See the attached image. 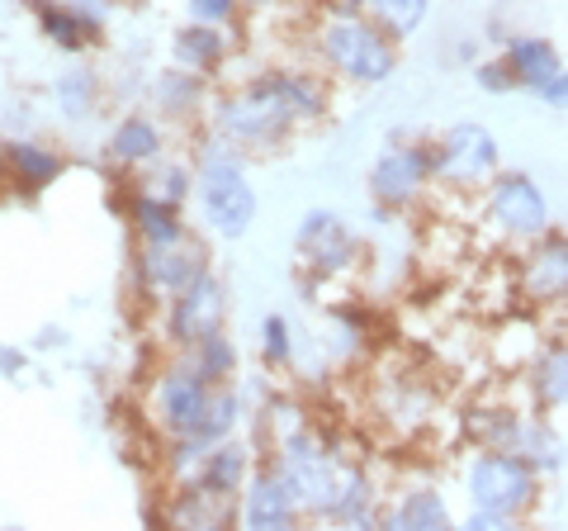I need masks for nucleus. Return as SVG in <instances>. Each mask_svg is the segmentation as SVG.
Listing matches in <instances>:
<instances>
[{"mask_svg":"<svg viewBox=\"0 0 568 531\" xmlns=\"http://www.w3.org/2000/svg\"><path fill=\"white\" fill-rule=\"evenodd\" d=\"M327 114V81L323 72H261L233 91L219 114H213V133L227 138L237 152H275L298 123H313Z\"/></svg>","mask_w":568,"mask_h":531,"instance_id":"f257e3e1","label":"nucleus"},{"mask_svg":"<svg viewBox=\"0 0 568 531\" xmlns=\"http://www.w3.org/2000/svg\"><path fill=\"white\" fill-rule=\"evenodd\" d=\"M313 52L332 77L351 86H379L398 72V43L369 20V14H323L313 33Z\"/></svg>","mask_w":568,"mask_h":531,"instance_id":"f03ea898","label":"nucleus"},{"mask_svg":"<svg viewBox=\"0 0 568 531\" xmlns=\"http://www.w3.org/2000/svg\"><path fill=\"white\" fill-rule=\"evenodd\" d=\"M465 493H469V508L478 512H493L503 522H526L545 493V474L517 451L478 447V455L465 470Z\"/></svg>","mask_w":568,"mask_h":531,"instance_id":"7ed1b4c3","label":"nucleus"},{"mask_svg":"<svg viewBox=\"0 0 568 531\" xmlns=\"http://www.w3.org/2000/svg\"><path fill=\"white\" fill-rule=\"evenodd\" d=\"M200 200H204V219L219 238H242L256 219V190L246 186L242 152L219 133H213L200 162Z\"/></svg>","mask_w":568,"mask_h":531,"instance_id":"20e7f679","label":"nucleus"},{"mask_svg":"<svg viewBox=\"0 0 568 531\" xmlns=\"http://www.w3.org/2000/svg\"><path fill=\"white\" fill-rule=\"evenodd\" d=\"M484 223L503 247H530L549 228V200L526 171H497L484 186Z\"/></svg>","mask_w":568,"mask_h":531,"instance_id":"39448f33","label":"nucleus"},{"mask_svg":"<svg viewBox=\"0 0 568 531\" xmlns=\"http://www.w3.org/2000/svg\"><path fill=\"white\" fill-rule=\"evenodd\" d=\"M497 171H503V152H497V138L484 123H455V129L436 138V186L440 190L474 194Z\"/></svg>","mask_w":568,"mask_h":531,"instance_id":"423d86ee","label":"nucleus"},{"mask_svg":"<svg viewBox=\"0 0 568 531\" xmlns=\"http://www.w3.org/2000/svg\"><path fill=\"white\" fill-rule=\"evenodd\" d=\"M511 285H517V304L526 313H555L568 304V233L549 228L545 238L521 247L517 266H511Z\"/></svg>","mask_w":568,"mask_h":531,"instance_id":"0eeeda50","label":"nucleus"},{"mask_svg":"<svg viewBox=\"0 0 568 531\" xmlns=\"http://www.w3.org/2000/svg\"><path fill=\"white\" fill-rule=\"evenodd\" d=\"M436 186V143H394L369 167V194L379 209H413Z\"/></svg>","mask_w":568,"mask_h":531,"instance_id":"6e6552de","label":"nucleus"},{"mask_svg":"<svg viewBox=\"0 0 568 531\" xmlns=\"http://www.w3.org/2000/svg\"><path fill=\"white\" fill-rule=\"evenodd\" d=\"M209 389H213V380L194 361H171L152 384V422L166 437H190L200 428Z\"/></svg>","mask_w":568,"mask_h":531,"instance_id":"1a4fd4ad","label":"nucleus"},{"mask_svg":"<svg viewBox=\"0 0 568 531\" xmlns=\"http://www.w3.org/2000/svg\"><path fill=\"white\" fill-rule=\"evenodd\" d=\"M204 247L200 238H181V242H166V247H142L138 257V285L148 299H162V304H171L175 294H181L194 275H204Z\"/></svg>","mask_w":568,"mask_h":531,"instance_id":"9d476101","label":"nucleus"},{"mask_svg":"<svg viewBox=\"0 0 568 531\" xmlns=\"http://www.w3.org/2000/svg\"><path fill=\"white\" fill-rule=\"evenodd\" d=\"M298 257H304L308 271L332 280V275L355 271V261H361V242H355V233L332 214V209H313V214L298 223Z\"/></svg>","mask_w":568,"mask_h":531,"instance_id":"9b49d317","label":"nucleus"},{"mask_svg":"<svg viewBox=\"0 0 568 531\" xmlns=\"http://www.w3.org/2000/svg\"><path fill=\"white\" fill-rule=\"evenodd\" d=\"M219 328H223V285L204 271L166 304V338L175 347H194L200 338H209V332H219Z\"/></svg>","mask_w":568,"mask_h":531,"instance_id":"f8f14e48","label":"nucleus"},{"mask_svg":"<svg viewBox=\"0 0 568 531\" xmlns=\"http://www.w3.org/2000/svg\"><path fill=\"white\" fill-rule=\"evenodd\" d=\"M298 518H304V508H298L294 480L280 465H261L242 493V522L252 531H284Z\"/></svg>","mask_w":568,"mask_h":531,"instance_id":"ddd939ff","label":"nucleus"},{"mask_svg":"<svg viewBox=\"0 0 568 531\" xmlns=\"http://www.w3.org/2000/svg\"><path fill=\"white\" fill-rule=\"evenodd\" d=\"M242 493H223L204 480H190L175 489V499L166 503V522L175 527H227L242 518Z\"/></svg>","mask_w":568,"mask_h":531,"instance_id":"4468645a","label":"nucleus"},{"mask_svg":"<svg viewBox=\"0 0 568 531\" xmlns=\"http://www.w3.org/2000/svg\"><path fill=\"white\" fill-rule=\"evenodd\" d=\"M503 62H507L511 81H517V91H530V96L564 72L559 48H555V39H545V33H517V39H507Z\"/></svg>","mask_w":568,"mask_h":531,"instance_id":"2eb2a0df","label":"nucleus"},{"mask_svg":"<svg viewBox=\"0 0 568 531\" xmlns=\"http://www.w3.org/2000/svg\"><path fill=\"white\" fill-rule=\"evenodd\" d=\"M384 527H398V531H446V527H455V518H450V503H446V493H440V489L413 484V489H403L398 499L384 508Z\"/></svg>","mask_w":568,"mask_h":531,"instance_id":"dca6fc26","label":"nucleus"},{"mask_svg":"<svg viewBox=\"0 0 568 531\" xmlns=\"http://www.w3.org/2000/svg\"><path fill=\"white\" fill-rule=\"evenodd\" d=\"M526 389L540 409H568V342H545L536 365L526 370Z\"/></svg>","mask_w":568,"mask_h":531,"instance_id":"f3484780","label":"nucleus"},{"mask_svg":"<svg viewBox=\"0 0 568 531\" xmlns=\"http://www.w3.org/2000/svg\"><path fill=\"white\" fill-rule=\"evenodd\" d=\"M133 228L142 247H166V242H181L185 238V223H181V204L162 200V194H133Z\"/></svg>","mask_w":568,"mask_h":531,"instance_id":"a211bd4d","label":"nucleus"},{"mask_svg":"<svg viewBox=\"0 0 568 531\" xmlns=\"http://www.w3.org/2000/svg\"><path fill=\"white\" fill-rule=\"evenodd\" d=\"M39 29L48 43H58L62 52H81L85 43L100 39V24H91L77 6H52V0H39Z\"/></svg>","mask_w":568,"mask_h":531,"instance_id":"6ab92c4d","label":"nucleus"},{"mask_svg":"<svg viewBox=\"0 0 568 531\" xmlns=\"http://www.w3.org/2000/svg\"><path fill=\"white\" fill-rule=\"evenodd\" d=\"M256 465V455L252 447H242V441H219V447L209 451L204 460V470H200V480L213 484V489H223V493H246V474H252Z\"/></svg>","mask_w":568,"mask_h":531,"instance_id":"aec40b11","label":"nucleus"},{"mask_svg":"<svg viewBox=\"0 0 568 531\" xmlns=\"http://www.w3.org/2000/svg\"><path fill=\"white\" fill-rule=\"evenodd\" d=\"M332 522H346V527H384V499H379V484L369 480V470L355 465L351 484L342 493V508H336Z\"/></svg>","mask_w":568,"mask_h":531,"instance_id":"412c9836","label":"nucleus"},{"mask_svg":"<svg viewBox=\"0 0 568 531\" xmlns=\"http://www.w3.org/2000/svg\"><path fill=\"white\" fill-rule=\"evenodd\" d=\"M156 152H162V133H156V123L142 119V114H129L110 138V157L123 167H142V162H152Z\"/></svg>","mask_w":568,"mask_h":531,"instance_id":"4be33fe9","label":"nucleus"},{"mask_svg":"<svg viewBox=\"0 0 568 531\" xmlns=\"http://www.w3.org/2000/svg\"><path fill=\"white\" fill-rule=\"evenodd\" d=\"M237 418H242V394L223 380V384L209 389V403H204V413H200V428H194L190 437H200L204 447H219V441H227V432L237 428Z\"/></svg>","mask_w":568,"mask_h":531,"instance_id":"5701e85b","label":"nucleus"},{"mask_svg":"<svg viewBox=\"0 0 568 531\" xmlns=\"http://www.w3.org/2000/svg\"><path fill=\"white\" fill-rule=\"evenodd\" d=\"M6 152H10V176L24 190H48L62 176V157L43 143H10Z\"/></svg>","mask_w":568,"mask_h":531,"instance_id":"b1692460","label":"nucleus"},{"mask_svg":"<svg viewBox=\"0 0 568 531\" xmlns=\"http://www.w3.org/2000/svg\"><path fill=\"white\" fill-rule=\"evenodd\" d=\"M223 52H227V39L219 33V24L194 20L190 29L175 33V58H181V67H190V72H213V67L223 62Z\"/></svg>","mask_w":568,"mask_h":531,"instance_id":"393cba45","label":"nucleus"},{"mask_svg":"<svg viewBox=\"0 0 568 531\" xmlns=\"http://www.w3.org/2000/svg\"><path fill=\"white\" fill-rule=\"evenodd\" d=\"M426 10H432V0H365V14H369V20H375L394 43L413 39V33L422 29V20H426Z\"/></svg>","mask_w":568,"mask_h":531,"instance_id":"a878e982","label":"nucleus"},{"mask_svg":"<svg viewBox=\"0 0 568 531\" xmlns=\"http://www.w3.org/2000/svg\"><path fill=\"white\" fill-rule=\"evenodd\" d=\"M190 361L200 365L213 384H223L237 370V351H233V342H227L223 328H219V332H209V338H200V342L190 347Z\"/></svg>","mask_w":568,"mask_h":531,"instance_id":"bb28decb","label":"nucleus"},{"mask_svg":"<svg viewBox=\"0 0 568 531\" xmlns=\"http://www.w3.org/2000/svg\"><path fill=\"white\" fill-rule=\"evenodd\" d=\"M156 100L175 114H190L200 104V72H162L156 81Z\"/></svg>","mask_w":568,"mask_h":531,"instance_id":"cd10ccee","label":"nucleus"},{"mask_svg":"<svg viewBox=\"0 0 568 531\" xmlns=\"http://www.w3.org/2000/svg\"><path fill=\"white\" fill-rule=\"evenodd\" d=\"M58 104L67 110V119H85L95 110V72H67L58 81Z\"/></svg>","mask_w":568,"mask_h":531,"instance_id":"c85d7f7f","label":"nucleus"},{"mask_svg":"<svg viewBox=\"0 0 568 531\" xmlns=\"http://www.w3.org/2000/svg\"><path fill=\"white\" fill-rule=\"evenodd\" d=\"M261 357H265V365H284L294 357L290 318H284V313H265V323H261Z\"/></svg>","mask_w":568,"mask_h":531,"instance_id":"c756f323","label":"nucleus"},{"mask_svg":"<svg viewBox=\"0 0 568 531\" xmlns=\"http://www.w3.org/2000/svg\"><path fill=\"white\" fill-rule=\"evenodd\" d=\"M474 81L484 86L488 96H507V91H517V81H511V72H507V62L497 58V62H478L474 67Z\"/></svg>","mask_w":568,"mask_h":531,"instance_id":"7c9ffc66","label":"nucleus"},{"mask_svg":"<svg viewBox=\"0 0 568 531\" xmlns=\"http://www.w3.org/2000/svg\"><path fill=\"white\" fill-rule=\"evenodd\" d=\"M237 10V0H190V20L200 24H227Z\"/></svg>","mask_w":568,"mask_h":531,"instance_id":"2f4dec72","label":"nucleus"},{"mask_svg":"<svg viewBox=\"0 0 568 531\" xmlns=\"http://www.w3.org/2000/svg\"><path fill=\"white\" fill-rule=\"evenodd\" d=\"M156 194H162V200H171V204H181L185 194H190V171H185V167H166L162 181H156Z\"/></svg>","mask_w":568,"mask_h":531,"instance_id":"473e14b6","label":"nucleus"},{"mask_svg":"<svg viewBox=\"0 0 568 531\" xmlns=\"http://www.w3.org/2000/svg\"><path fill=\"white\" fill-rule=\"evenodd\" d=\"M536 96L549 104V110H568V67H564V72H559L555 81H545Z\"/></svg>","mask_w":568,"mask_h":531,"instance_id":"72a5a7b5","label":"nucleus"},{"mask_svg":"<svg viewBox=\"0 0 568 531\" xmlns=\"http://www.w3.org/2000/svg\"><path fill=\"white\" fill-rule=\"evenodd\" d=\"M20 365H24L20 351H0V370H20Z\"/></svg>","mask_w":568,"mask_h":531,"instance_id":"f704fd0d","label":"nucleus"},{"mask_svg":"<svg viewBox=\"0 0 568 531\" xmlns=\"http://www.w3.org/2000/svg\"><path fill=\"white\" fill-rule=\"evenodd\" d=\"M6 176H10V152L0 148V181H6Z\"/></svg>","mask_w":568,"mask_h":531,"instance_id":"c9c22d12","label":"nucleus"}]
</instances>
